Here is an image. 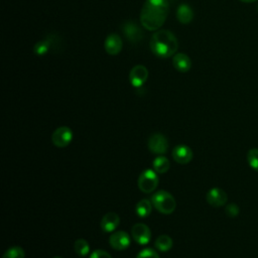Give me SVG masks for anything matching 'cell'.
<instances>
[{"label":"cell","instance_id":"18","mask_svg":"<svg viewBox=\"0 0 258 258\" xmlns=\"http://www.w3.org/2000/svg\"><path fill=\"white\" fill-rule=\"evenodd\" d=\"M153 211V202L148 199L140 200L136 204L135 212L140 218H147L152 214Z\"/></svg>","mask_w":258,"mask_h":258},{"label":"cell","instance_id":"3","mask_svg":"<svg viewBox=\"0 0 258 258\" xmlns=\"http://www.w3.org/2000/svg\"><path fill=\"white\" fill-rule=\"evenodd\" d=\"M152 202L154 207L161 214L170 215L173 214L177 208V202L173 195L166 191H158L152 197Z\"/></svg>","mask_w":258,"mask_h":258},{"label":"cell","instance_id":"20","mask_svg":"<svg viewBox=\"0 0 258 258\" xmlns=\"http://www.w3.org/2000/svg\"><path fill=\"white\" fill-rule=\"evenodd\" d=\"M174 245V242H173V239H171L169 236L167 235H161V236H158L155 241V247L161 251V252H166L168 250L171 249V247H173Z\"/></svg>","mask_w":258,"mask_h":258},{"label":"cell","instance_id":"27","mask_svg":"<svg viewBox=\"0 0 258 258\" xmlns=\"http://www.w3.org/2000/svg\"><path fill=\"white\" fill-rule=\"evenodd\" d=\"M241 2H244V3H252V2H255L256 0H240Z\"/></svg>","mask_w":258,"mask_h":258},{"label":"cell","instance_id":"23","mask_svg":"<svg viewBox=\"0 0 258 258\" xmlns=\"http://www.w3.org/2000/svg\"><path fill=\"white\" fill-rule=\"evenodd\" d=\"M247 162L251 168L258 171V149H252L247 153Z\"/></svg>","mask_w":258,"mask_h":258},{"label":"cell","instance_id":"29","mask_svg":"<svg viewBox=\"0 0 258 258\" xmlns=\"http://www.w3.org/2000/svg\"><path fill=\"white\" fill-rule=\"evenodd\" d=\"M257 8H258V7H257Z\"/></svg>","mask_w":258,"mask_h":258},{"label":"cell","instance_id":"28","mask_svg":"<svg viewBox=\"0 0 258 258\" xmlns=\"http://www.w3.org/2000/svg\"><path fill=\"white\" fill-rule=\"evenodd\" d=\"M53 258H63V257H61V256H55V257H53Z\"/></svg>","mask_w":258,"mask_h":258},{"label":"cell","instance_id":"9","mask_svg":"<svg viewBox=\"0 0 258 258\" xmlns=\"http://www.w3.org/2000/svg\"><path fill=\"white\" fill-rule=\"evenodd\" d=\"M122 31L125 38L131 44H138L143 38L141 28L132 20H128L122 24Z\"/></svg>","mask_w":258,"mask_h":258},{"label":"cell","instance_id":"26","mask_svg":"<svg viewBox=\"0 0 258 258\" xmlns=\"http://www.w3.org/2000/svg\"><path fill=\"white\" fill-rule=\"evenodd\" d=\"M90 258H112V256H111L107 251L98 249V250H95V251L90 255Z\"/></svg>","mask_w":258,"mask_h":258},{"label":"cell","instance_id":"10","mask_svg":"<svg viewBox=\"0 0 258 258\" xmlns=\"http://www.w3.org/2000/svg\"><path fill=\"white\" fill-rule=\"evenodd\" d=\"M149 70L142 65H137L132 68L129 73V81L135 88H140L148 81Z\"/></svg>","mask_w":258,"mask_h":258},{"label":"cell","instance_id":"8","mask_svg":"<svg viewBox=\"0 0 258 258\" xmlns=\"http://www.w3.org/2000/svg\"><path fill=\"white\" fill-rule=\"evenodd\" d=\"M131 235L135 242L140 245H147L152 238V231L148 225L143 223L135 224L131 229Z\"/></svg>","mask_w":258,"mask_h":258},{"label":"cell","instance_id":"16","mask_svg":"<svg viewBox=\"0 0 258 258\" xmlns=\"http://www.w3.org/2000/svg\"><path fill=\"white\" fill-rule=\"evenodd\" d=\"M173 65L180 73H187L192 68V61L188 54L178 52L173 56Z\"/></svg>","mask_w":258,"mask_h":258},{"label":"cell","instance_id":"2","mask_svg":"<svg viewBox=\"0 0 258 258\" xmlns=\"http://www.w3.org/2000/svg\"><path fill=\"white\" fill-rule=\"evenodd\" d=\"M151 50L153 53L161 59H167L177 53L179 42L176 36L166 30L156 31L151 39Z\"/></svg>","mask_w":258,"mask_h":258},{"label":"cell","instance_id":"15","mask_svg":"<svg viewBox=\"0 0 258 258\" xmlns=\"http://www.w3.org/2000/svg\"><path fill=\"white\" fill-rule=\"evenodd\" d=\"M104 47H105V51L109 54H111V55L118 54L122 50L121 38L117 34L109 35L105 40Z\"/></svg>","mask_w":258,"mask_h":258},{"label":"cell","instance_id":"7","mask_svg":"<svg viewBox=\"0 0 258 258\" xmlns=\"http://www.w3.org/2000/svg\"><path fill=\"white\" fill-rule=\"evenodd\" d=\"M149 149L151 153L155 155H164L168 150V142L166 137L161 133H155L149 139Z\"/></svg>","mask_w":258,"mask_h":258},{"label":"cell","instance_id":"22","mask_svg":"<svg viewBox=\"0 0 258 258\" xmlns=\"http://www.w3.org/2000/svg\"><path fill=\"white\" fill-rule=\"evenodd\" d=\"M2 258H25V252L20 246H12L4 252Z\"/></svg>","mask_w":258,"mask_h":258},{"label":"cell","instance_id":"19","mask_svg":"<svg viewBox=\"0 0 258 258\" xmlns=\"http://www.w3.org/2000/svg\"><path fill=\"white\" fill-rule=\"evenodd\" d=\"M153 165H154V169L156 171V173L161 174V175L165 174L166 171L170 168L169 159L162 155L155 157V160L153 161Z\"/></svg>","mask_w":258,"mask_h":258},{"label":"cell","instance_id":"12","mask_svg":"<svg viewBox=\"0 0 258 258\" xmlns=\"http://www.w3.org/2000/svg\"><path fill=\"white\" fill-rule=\"evenodd\" d=\"M206 200L209 205L219 208V207L224 206L227 203L228 196L222 189L213 188L207 193Z\"/></svg>","mask_w":258,"mask_h":258},{"label":"cell","instance_id":"1","mask_svg":"<svg viewBox=\"0 0 258 258\" xmlns=\"http://www.w3.org/2000/svg\"><path fill=\"white\" fill-rule=\"evenodd\" d=\"M168 11V0H146L140 13V22L148 31H158L164 23Z\"/></svg>","mask_w":258,"mask_h":258},{"label":"cell","instance_id":"25","mask_svg":"<svg viewBox=\"0 0 258 258\" xmlns=\"http://www.w3.org/2000/svg\"><path fill=\"white\" fill-rule=\"evenodd\" d=\"M225 212L227 214V216L229 217H236L239 215V208L236 204H229L226 209H225Z\"/></svg>","mask_w":258,"mask_h":258},{"label":"cell","instance_id":"21","mask_svg":"<svg viewBox=\"0 0 258 258\" xmlns=\"http://www.w3.org/2000/svg\"><path fill=\"white\" fill-rule=\"evenodd\" d=\"M74 250L79 256H87L90 252V245L85 239L80 238L75 241Z\"/></svg>","mask_w":258,"mask_h":258},{"label":"cell","instance_id":"11","mask_svg":"<svg viewBox=\"0 0 258 258\" xmlns=\"http://www.w3.org/2000/svg\"><path fill=\"white\" fill-rule=\"evenodd\" d=\"M109 243L113 249L121 251L127 249L130 246L131 241L128 233L125 231H116L110 236Z\"/></svg>","mask_w":258,"mask_h":258},{"label":"cell","instance_id":"4","mask_svg":"<svg viewBox=\"0 0 258 258\" xmlns=\"http://www.w3.org/2000/svg\"><path fill=\"white\" fill-rule=\"evenodd\" d=\"M157 173L153 169L143 170L138 178V188L142 193L150 194L156 190L158 186V177Z\"/></svg>","mask_w":258,"mask_h":258},{"label":"cell","instance_id":"14","mask_svg":"<svg viewBox=\"0 0 258 258\" xmlns=\"http://www.w3.org/2000/svg\"><path fill=\"white\" fill-rule=\"evenodd\" d=\"M173 157L176 162L180 164H187L193 159L194 153L188 146L181 145L174 149Z\"/></svg>","mask_w":258,"mask_h":258},{"label":"cell","instance_id":"17","mask_svg":"<svg viewBox=\"0 0 258 258\" xmlns=\"http://www.w3.org/2000/svg\"><path fill=\"white\" fill-rule=\"evenodd\" d=\"M177 18L182 24H189L194 19V11L190 5L181 4L177 10Z\"/></svg>","mask_w":258,"mask_h":258},{"label":"cell","instance_id":"13","mask_svg":"<svg viewBox=\"0 0 258 258\" xmlns=\"http://www.w3.org/2000/svg\"><path fill=\"white\" fill-rule=\"evenodd\" d=\"M119 224H120V217L114 212H110L104 215L100 223L102 230L106 233L115 231L118 228Z\"/></svg>","mask_w":258,"mask_h":258},{"label":"cell","instance_id":"6","mask_svg":"<svg viewBox=\"0 0 258 258\" xmlns=\"http://www.w3.org/2000/svg\"><path fill=\"white\" fill-rule=\"evenodd\" d=\"M59 36L55 34H51L49 35L45 40L40 41L36 44L34 51L35 53L38 55H45L47 54L52 49H56L60 48L61 40H58Z\"/></svg>","mask_w":258,"mask_h":258},{"label":"cell","instance_id":"5","mask_svg":"<svg viewBox=\"0 0 258 258\" xmlns=\"http://www.w3.org/2000/svg\"><path fill=\"white\" fill-rule=\"evenodd\" d=\"M73 140V131L71 128L67 126H61L59 128H56L52 135V141L53 143V146L59 148V149H64L68 147Z\"/></svg>","mask_w":258,"mask_h":258},{"label":"cell","instance_id":"24","mask_svg":"<svg viewBox=\"0 0 258 258\" xmlns=\"http://www.w3.org/2000/svg\"><path fill=\"white\" fill-rule=\"evenodd\" d=\"M136 258H160L159 255L157 254L156 251H155L154 249L151 248H146L141 250Z\"/></svg>","mask_w":258,"mask_h":258}]
</instances>
